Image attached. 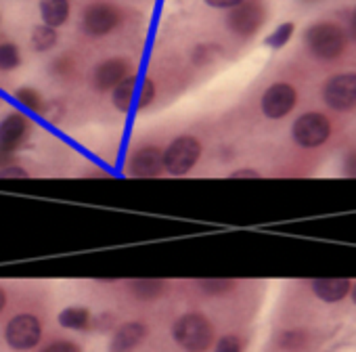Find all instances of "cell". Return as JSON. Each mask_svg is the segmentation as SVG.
Here are the masks:
<instances>
[{"label":"cell","instance_id":"12","mask_svg":"<svg viewBox=\"0 0 356 352\" xmlns=\"http://www.w3.org/2000/svg\"><path fill=\"white\" fill-rule=\"evenodd\" d=\"M128 72H130V63L126 59L122 57L107 59L95 70V86L99 90L115 88L124 78H128Z\"/></svg>","mask_w":356,"mask_h":352},{"label":"cell","instance_id":"2","mask_svg":"<svg viewBox=\"0 0 356 352\" xmlns=\"http://www.w3.org/2000/svg\"><path fill=\"white\" fill-rule=\"evenodd\" d=\"M308 51L318 59H335L346 49V34L335 24H314L304 34Z\"/></svg>","mask_w":356,"mask_h":352},{"label":"cell","instance_id":"10","mask_svg":"<svg viewBox=\"0 0 356 352\" xmlns=\"http://www.w3.org/2000/svg\"><path fill=\"white\" fill-rule=\"evenodd\" d=\"M30 124L22 113H11L0 122V155L13 153L28 136Z\"/></svg>","mask_w":356,"mask_h":352},{"label":"cell","instance_id":"32","mask_svg":"<svg viewBox=\"0 0 356 352\" xmlns=\"http://www.w3.org/2000/svg\"><path fill=\"white\" fill-rule=\"evenodd\" d=\"M343 172L350 174V176H356V151H352L346 161H343Z\"/></svg>","mask_w":356,"mask_h":352},{"label":"cell","instance_id":"25","mask_svg":"<svg viewBox=\"0 0 356 352\" xmlns=\"http://www.w3.org/2000/svg\"><path fill=\"white\" fill-rule=\"evenodd\" d=\"M220 51H222V49H218V47L200 45V47L193 51V61H195V65H206V63H210Z\"/></svg>","mask_w":356,"mask_h":352},{"label":"cell","instance_id":"11","mask_svg":"<svg viewBox=\"0 0 356 352\" xmlns=\"http://www.w3.org/2000/svg\"><path fill=\"white\" fill-rule=\"evenodd\" d=\"M161 170H163V159H161V151L157 147H143L128 161V172L132 176H140V179L159 176Z\"/></svg>","mask_w":356,"mask_h":352},{"label":"cell","instance_id":"9","mask_svg":"<svg viewBox=\"0 0 356 352\" xmlns=\"http://www.w3.org/2000/svg\"><path fill=\"white\" fill-rule=\"evenodd\" d=\"M264 24V9L256 3H241L239 7L231 9L227 17V26L237 36H252Z\"/></svg>","mask_w":356,"mask_h":352},{"label":"cell","instance_id":"17","mask_svg":"<svg viewBox=\"0 0 356 352\" xmlns=\"http://www.w3.org/2000/svg\"><path fill=\"white\" fill-rule=\"evenodd\" d=\"M59 325L65 329H74V331L86 329L90 325V312L82 306H70V308L61 310Z\"/></svg>","mask_w":356,"mask_h":352},{"label":"cell","instance_id":"7","mask_svg":"<svg viewBox=\"0 0 356 352\" xmlns=\"http://www.w3.org/2000/svg\"><path fill=\"white\" fill-rule=\"evenodd\" d=\"M325 103L335 111H346L356 105V74L333 76L323 90Z\"/></svg>","mask_w":356,"mask_h":352},{"label":"cell","instance_id":"35","mask_svg":"<svg viewBox=\"0 0 356 352\" xmlns=\"http://www.w3.org/2000/svg\"><path fill=\"white\" fill-rule=\"evenodd\" d=\"M352 300L356 302V285H354V289H352Z\"/></svg>","mask_w":356,"mask_h":352},{"label":"cell","instance_id":"8","mask_svg":"<svg viewBox=\"0 0 356 352\" xmlns=\"http://www.w3.org/2000/svg\"><path fill=\"white\" fill-rule=\"evenodd\" d=\"M296 88L291 84L277 82L262 95V111L270 120H281L296 107Z\"/></svg>","mask_w":356,"mask_h":352},{"label":"cell","instance_id":"33","mask_svg":"<svg viewBox=\"0 0 356 352\" xmlns=\"http://www.w3.org/2000/svg\"><path fill=\"white\" fill-rule=\"evenodd\" d=\"M7 306V296H5V291L0 289V310H3Z\"/></svg>","mask_w":356,"mask_h":352},{"label":"cell","instance_id":"15","mask_svg":"<svg viewBox=\"0 0 356 352\" xmlns=\"http://www.w3.org/2000/svg\"><path fill=\"white\" fill-rule=\"evenodd\" d=\"M40 13L44 26L59 28L70 17V0H40Z\"/></svg>","mask_w":356,"mask_h":352},{"label":"cell","instance_id":"27","mask_svg":"<svg viewBox=\"0 0 356 352\" xmlns=\"http://www.w3.org/2000/svg\"><path fill=\"white\" fill-rule=\"evenodd\" d=\"M302 344H304V333L300 331H287L281 335V346L287 350H298Z\"/></svg>","mask_w":356,"mask_h":352},{"label":"cell","instance_id":"30","mask_svg":"<svg viewBox=\"0 0 356 352\" xmlns=\"http://www.w3.org/2000/svg\"><path fill=\"white\" fill-rule=\"evenodd\" d=\"M245 0H206V5L214 7V9H235Z\"/></svg>","mask_w":356,"mask_h":352},{"label":"cell","instance_id":"34","mask_svg":"<svg viewBox=\"0 0 356 352\" xmlns=\"http://www.w3.org/2000/svg\"><path fill=\"white\" fill-rule=\"evenodd\" d=\"M352 34H354V38H356V9H354V13H352Z\"/></svg>","mask_w":356,"mask_h":352},{"label":"cell","instance_id":"19","mask_svg":"<svg viewBox=\"0 0 356 352\" xmlns=\"http://www.w3.org/2000/svg\"><path fill=\"white\" fill-rule=\"evenodd\" d=\"M130 289L140 300H153V298H157L161 294L163 281H157V279H138V281H132L130 283Z\"/></svg>","mask_w":356,"mask_h":352},{"label":"cell","instance_id":"26","mask_svg":"<svg viewBox=\"0 0 356 352\" xmlns=\"http://www.w3.org/2000/svg\"><path fill=\"white\" fill-rule=\"evenodd\" d=\"M216 352H241V339L233 333L222 335L216 344Z\"/></svg>","mask_w":356,"mask_h":352},{"label":"cell","instance_id":"4","mask_svg":"<svg viewBox=\"0 0 356 352\" xmlns=\"http://www.w3.org/2000/svg\"><path fill=\"white\" fill-rule=\"evenodd\" d=\"M329 134H331V124L323 113H304L291 126L293 141L304 149L323 145L329 138Z\"/></svg>","mask_w":356,"mask_h":352},{"label":"cell","instance_id":"22","mask_svg":"<svg viewBox=\"0 0 356 352\" xmlns=\"http://www.w3.org/2000/svg\"><path fill=\"white\" fill-rule=\"evenodd\" d=\"M22 57H19V49L11 42L0 45V70L3 72H11L19 65Z\"/></svg>","mask_w":356,"mask_h":352},{"label":"cell","instance_id":"28","mask_svg":"<svg viewBox=\"0 0 356 352\" xmlns=\"http://www.w3.org/2000/svg\"><path fill=\"white\" fill-rule=\"evenodd\" d=\"M42 352H80V346L67 339H59V342L49 344Z\"/></svg>","mask_w":356,"mask_h":352},{"label":"cell","instance_id":"3","mask_svg":"<svg viewBox=\"0 0 356 352\" xmlns=\"http://www.w3.org/2000/svg\"><path fill=\"white\" fill-rule=\"evenodd\" d=\"M200 155H202V143L195 136L189 134L178 136L165 147V151H161L163 170L170 172L172 176H183L197 163Z\"/></svg>","mask_w":356,"mask_h":352},{"label":"cell","instance_id":"21","mask_svg":"<svg viewBox=\"0 0 356 352\" xmlns=\"http://www.w3.org/2000/svg\"><path fill=\"white\" fill-rule=\"evenodd\" d=\"M15 99L24 107H28L30 111H36V113H40L42 107H44V101H42L40 93L34 90V88H19V90H15Z\"/></svg>","mask_w":356,"mask_h":352},{"label":"cell","instance_id":"20","mask_svg":"<svg viewBox=\"0 0 356 352\" xmlns=\"http://www.w3.org/2000/svg\"><path fill=\"white\" fill-rule=\"evenodd\" d=\"M293 30H296V26L291 24V22H287V24H281L270 36H266V40H264V45L266 47H270V49H283L287 42H289V38H291V34H293Z\"/></svg>","mask_w":356,"mask_h":352},{"label":"cell","instance_id":"13","mask_svg":"<svg viewBox=\"0 0 356 352\" xmlns=\"http://www.w3.org/2000/svg\"><path fill=\"white\" fill-rule=\"evenodd\" d=\"M145 337H147L145 323H140V321L124 323L111 339V352H128V350L136 348Z\"/></svg>","mask_w":356,"mask_h":352},{"label":"cell","instance_id":"24","mask_svg":"<svg viewBox=\"0 0 356 352\" xmlns=\"http://www.w3.org/2000/svg\"><path fill=\"white\" fill-rule=\"evenodd\" d=\"M155 101V84L153 80H143L138 84V101H136V109H145Z\"/></svg>","mask_w":356,"mask_h":352},{"label":"cell","instance_id":"18","mask_svg":"<svg viewBox=\"0 0 356 352\" xmlns=\"http://www.w3.org/2000/svg\"><path fill=\"white\" fill-rule=\"evenodd\" d=\"M57 38L59 36H57L55 28H49V26L42 24V26H36L34 32H32V47L38 53H47L57 45Z\"/></svg>","mask_w":356,"mask_h":352},{"label":"cell","instance_id":"5","mask_svg":"<svg viewBox=\"0 0 356 352\" xmlns=\"http://www.w3.org/2000/svg\"><path fill=\"white\" fill-rule=\"evenodd\" d=\"M42 337L40 319L34 314H17L9 321L5 329V339L15 350H30Z\"/></svg>","mask_w":356,"mask_h":352},{"label":"cell","instance_id":"14","mask_svg":"<svg viewBox=\"0 0 356 352\" xmlns=\"http://www.w3.org/2000/svg\"><path fill=\"white\" fill-rule=\"evenodd\" d=\"M348 289H350L348 279H314L312 281V291L323 302H337L346 298Z\"/></svg>","mask_w":356,"mask_h":352},{"label":"cell","instance_id":"29","mask_svg":"<svg viewBox=\"0 0 356 352\" xmlns=\"http://www.w3.org/2000/svg\"><path fill=\"white\" fill-rule=\"evenodd\" d=\"M28 172L19 166H7L0 170V179H26Z\"/></svg>","mask_w":356,"mask_h":352},{"label":"cell","instance_id":"31","mask_svg":"<svg viewBox=\"0 0 356 352\" xmlns=\"http://www.w3.org/2000/svg\"><path fill=\"white\" fill-rule=\"evenodd\" d=\"M231 179H260V172H256L252 168H243V170H235L231 174Z\"/></svg>","mask_w":356,"mask_h":352},{"label":"cell","instance_id":"16","mask_svg":"<svg viewBox=\"0 0 356 352\" xmlns=\"http://www.w3.org/2000/svg\"><path fill=\"white\" fill-rule=\"evenodd\" d=\"M136 84H138V76H128V78H124V80L113 88V107L120 109L122 113H126V111L132 109Z\"/></svg>","mask_w":356,"mask_h":352},{"label":"cell","instance_id":"1","mask_svg":"<svg viewBox=\"0 0 356 352\" xmlns=\"http://www.w3.org/2000/svg\"><path fill=\"white\" fill-rule=\"evenodd\" d=\"M176 344L187 352H206L214 342V327L208 317L200 312L183 314L172 327Z\"/></svg>","mask_w":356,"mask_h":352},{"label":"cell","instance_id":"6","mask_svg":"<svg viewBox=\"0 0 356 352\" xmlns=\"http://www.w3.org/2000/svg\"><path fill=\"white\" fill-rule=\"evenodd\" d=\"M122 15L109 3H95L88 5L82 13V30L88 36H107L111 30L118 28Z\"/></svg>","mask_w":356,"mask_h":352},{"label":"cell","instance_id":"23","mask_svg":"<svg viewBox=\"0 0 356 352\" xmlns=\"http://www.w3.org/2000/svg\"><path fill=\"white\" fill-rule=\"evenodd\" d=\"M200 285L206 294L218 296V294L231 291L235 287V281H231V279H204V281H200Z\"/></svg>","mask_w":356,"mask_h":352}]
</instances>
